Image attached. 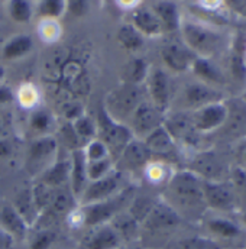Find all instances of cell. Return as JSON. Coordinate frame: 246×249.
I'll return each mask as SVG.
<instances>
[{
	"instance_id": "6da1fadb",
	"label": "cell",
	"mask_w": 246,
	"mask_h": 249,
	"mask_svg": "<svg viewBox=\"0 0 246 249\" xmlns=\"http://www.w3.org/2000/svg\"><path fill=\"white\" fill-rule=\"evenodd\" d=\"M203 180L188 170L173 173L165 184V201L174 207L184 210H197L206 207L203 197Z\"/></svg>"
},
{
	"instance_id": "7a4b0ae2",
	"label": "cell",
	"mask_w": 246,
	"mask_h": 249,
	"mask_svg": "<svg viewBox=\"0 0 246 249\" xmlns=\"http://www.w3.org/2000/svg\"><path fill=\"white\" fill-rule=\"evenodd\" d=\"M180 32L181 41L200 58L210 60L223 45V35L198 19H181Z\"/></svg>"
},
{
	"instance_id": "3957f363",
	"label": "cell",
	"mask_w": 246,
	"mask_h": 249,
	"mask_svg": "<svg viewBox=\"0 0 246 249\" xmlns=\"http://www.w3.org/2000/svg\"><path fill=\"white\" fill-rule=\"evenodd\" d=\"M133 197H135L133 188L124 187L116 196L107 200L80 206L78 209L81 213L83 226L97 228V226L110 223L119 213H122L124 209H127Z\"/></svg>"
},
{
	"instance_id": "277c9868",
	"label": "cell",
	"mask_w": 246,
	"mask_h": 249,
	"mask_svg": "<svg viewBox=\"0 0 246 249\" xmlns=\"http://www.w3.org/2000/svg\"><path fill=\"white\" fill-rule=\"evenodd\" d=\"M96 138L100 139L109 149L110 158L118 161L124 148L135 139L129 126L115 121L102 105L96 113Z\"/></svg>"
},
{
	"instance_id": "5b68a950",
	"label": "cell",
	"mask_w": 246,
	"mask_h": 249,
	"mask_svg": "<svg viewBox=\"0 0 246 249\" xmlns=\"http://www.w3.org/2000/svg\"><path fill=\"white\" fill-rule=\"evenodd\" d=\"M142 102H145V99L141 86L123 83L121 87L110 91V94L106 97V105L103 106L115 121L126 124Z\"/></svg>"
},
{
	"instance_id": "8992f818",
	"label": "cell",
	"mask_w": 246,
	"mask_h": 249,
	"mask_svg": "<svg viewBox=\"0 0 246 249\" xmlns=\"http://www.w3.org/2000/svg\"><path fill=\"white\" fill-rule=\"evenodd\" d=\"M165 113L158 110L149 100L142 102L127 121V126L135 139H145L155 129L162 126Z\"/></svg>"
},
{
	"instance_id": "52a82bcc",
	"label": "cell",
	"mask_w": 246,
	"mask_h": 249,
	"mask_svg": "<svg viewBox=\"0 0 246 249\" xmlns=\"http://www.w3.org/2000/svg\"><path fill=\"white\" fill-rule=\"evenodd\" d=\"M58 146H60L58 139L50 135L35 139L29 146L28 157H26V165L29 171L44 173L48 167H51V164L57 160L60 154Z\"/></svg>"
},
{
	"instance_id": "ba28073f",
	"label": "cell",
	"mask_w": 246,
	"mask_h": 249,
	"mask_svg": "<svg viewBox=\"0 0 246 249\" xmlns=\"http://www.w3.org/2000/svg\"><path fill=\"white\" fill-rule=\"evenodd\" d=\"M149 102L162 113L167 115L171 102V81L165 70L155 67L149 70V74L145 81Z\"/></svg>"
},
{
	"instance_id": "9c48e42d",
	"label": "cell",
	"mask_w": 246,
	"mask_h": 249,
	"mask_svg": "<svg viewBox=\"0 0 246 249\" xmlns=\"http://www.w3.org/2000/svg\"><path fill=\"white\" fill-rule=\"evenodd\" d=\"M121 186H122V173L113 170L109 176L96 181H90L84 188L83 194L80 196L78 203L80 206H84V204L107 200L116 196L122 190Z\"/></svg>"
},
{
	"instance_id": "30bf717a",
	"label": "cell",
	"mask_w": 246,
	"mask_h": 249,
	"mask_svg": "<svg viewBox=\"0 0 246 249\" xmlns=\"http://www.w3.org/2000/svg\"><path fill=\"white\" fill-rule=\"evenodd\" d=\"M161 58L170 71H173L176 74H183L185 71L191 70L197 55L185 45L183 41L173 39L162 45Z\"/></svg>"
},
{
	"instance_id": "8fae6325",
	"label": "cell",
	"mask_w": 246,
	"mask_h": 249,
	"mask_svg": "<svg viewBox=\"0 0 246 249\" xmlns=\"http://www.w3.org/2000/svg\"><path fill=\"white\" fill-rule=\"evenodd\" d=\"M203 197L206 207L219 210V212H230L236 207V197L233 188L225 181H204L203 180Z\"/></svg>"
},
{
	"instance_id": "7c38bea8",
	"label": "cell",
	"mask_w": 246,
	"mask_h": 249,
	"mask_svg": "<svg viewBox=\"0 0 246 249\" xmlns=\"http://www.w3.org/2000/svg\"><path fill=\"white\" fill-rule=\"evenodd\" d=\"M193 124L198 133H209L220 127L229 119V107L225 102L207 105L191 113Z\"/></svg>"
},
{
	"instance_id": "4fadbf2b",
	"label": "cell",
	"mask_w": 246,
	"mask_h": 249,
	"mask_svg": "<svg viewBox=\"0 0 246 249\" xmlns=\"http://www.w3.org/2000/svg\"><path fill=\"white\" fill-rule=\"evenodd\" d=\"M181 222V214L171 207L165 200H157L151 213L142 223V228L149 231H165L176 228Z\"/></svg>"
},
{
	"instance_id": "5bb4252c",
	"label": "cell",
	"mask_w": 246,
	"mask_h": 249,
	"mask_svg": "<svg viewBox=\"0 0 246 249\" xmlns=\"http://www.w3.org/2000/svg\"><path fill=\"white\" fill-rule=\"evenodd\" d=\"M162 126L167 129V132L171 135L176 143L184 142L187 145H191L194 143V139L198 133L193 124L191 113L187 112H176L173 115H165Z\"/></svg>"
},
{
	"instance_id": "9a60e30c",
	"label": "cell",
	"mask_w": 246,
	"mask_h": 249,
	"mask_svg": "<svg viewBox=\"0 0 246 249\" xmlns=\"http://www.w3.org/2000/svg\"><path fill=\"white\" fill-rule=\"evenodd\" d=\"M142 141L152 154L154 160H159L168 164L177 152V143L164 126H159Z\"/></svg>"
},
{
	"instance_id": "2e32d148",
	"label": "cell",
	"mask_w": 246,
	"mask_h": 249,
	"mask_svg": "<svg viewBox=\"0 0 246 249\" xmlns=\"http://www.w3.org/2000/svg\"><path fill=\"white\" fill-rule=\"evenodd\" d=\"M188 171L194 173L197 177H200L204 181H222L223 164L216 154L210 151H204L197 154L191 160Z\"/></svg>"
},
{
	"instance_id": "e0dca14e",
	"label": "cell",
	"mask_w": 246,
	"mask_h": 249,
	"mask_svg": "<svg viewBox=\"0 0 246 249\" xmlns=\"http://www.w3.org/2000/svg\"><path fill=\"white\" fill-rule=\"evenodd\" d=\"M130 25L143 38H158L164 35L162 25L151 6H143L142 3L130 12Z\"/></svg>"
},
{
	"instance_id": "ac0fdd59",
	"label": "cell",
	"mask_w": 246,
	"mask_h": 249,
	"mask_svg": "<svg viewBox=\"0 0 246 249\" xmlns=\"http://www.w3.org/2000/svg\"><path fill=\"white\" fill-rule=\"evenodd\" d=\"M184 100L187 106L190 109H193V112H194L207 105L225 102V97H223L222 91H219L217 89L198 81V83H191L185 87Z\"/></svg>"
},
{
	"instance_id": "d6986e66",
	"label": "cell",
	"mask_w": 246,
	"mask_h": 249,
	"mask_svg": "<svg viewBox=\"0 0 246 249\" xmlns=\"http://www.w3.org/2000/svg\"><path fill=\"white\" fill-rule=\"evenodd\" d=\"M154 160L152 154L141 139H133L118 158V162L127 171H139L145 170V167Z\"/></svg>"
},
{
	"instance_id": "ffe728a7",
	"label": "cell",
	"mask_w": 246,
	"mask_h": 249,
	"mask_svg": "<svg viewBox=\"0 0 246 249\" xmlns=\"http://www.w3.org/2000/svg\"><path fill=\"white\" fill-rule=\"evenodd\" d=\"M94 231L83 241V249H119L122 239L110 223L93 228Z\"/></svg>"
},
{
	"instance_id": "44dd1931",
	"label": "cell",
	"mask_w": 246,
	"mask_h": 249,
	"mask_svg": "<svg viewBox=\"0 0 246 249\" xmlns=\"http://www.w3.org/2000/svg\"><path fill=\"white\" fill-rule=\"evenodd\" d=\"M70 173H71V157L58 154L57 160L51 164V167H48L42 173L39 183L45 184L50 188L65 187L70 183Z\"/></svg>"
},
{
	"instance_id": "7402d4cb",
	"label": "cell",
	"mask_w": 246,
	"mask_h": 249,
	"mask_svg": "<svg viewBox=\"0 0 246 249\" xmlns=\"http://www.w3.org/2000/svg\"><path fill=\"white\" fill-rule=\"evenodd\" d=\"M0 228L19 241L25 239L29 231V226L20 217L18 210L7 201L0 203Z\"/></svg>"
},
{
	"instance_id": "603a6c76",
	"label": "cell",
	"mask_w": 246,
	"mask_h": 249,
	"mask_svg": "<svg viewBox=\"0 0 246 249\" xmlns=\"http://www.w3.org/2000/svg\"><path fill=\"white\" fill-rule=\"evenodd\" d=\"M71 157V173H70V190L74 194V197L80 198V196L83 194L84 188L88 184L87 180V161L84 158L83 149H77L72 151L70 154Z\"/></svg>"
},
{
	"instance_id": "cb8c5ba5",
	"label": "cell",
	"mask_w": 246,
	"mask_h": 249,
	"mask_svg": "<svg viewBox=\"0 0 246 249\" xmlns=\"http://www.w3.org/2000/svg\"><path fill=\"white\" fill-rule=\"evenodd\" d=\"M151 9L154 10V13L157 15V18L159 19L164 34H173L180 31L181 26V15H180V9L177 6V3L174 1H154L151 4Z\"/></svg>"
},
{
	"instance_id": "d4e9b609",
	"label": "cell",
	"mask_w": 246,
	"mask_h": 249,
	"mask_svg": "<svg viewBox=\"0 0 246 249\" xmlns=\"http://www.w3.org/2000/svg\"><path fill=\"white\" fill-rule=\"evenodd\" d=\"M230 71L232 75L239 80H246V34H238L230 48Z\"/></svg>"
},
{
	"instance_id": "484cf974",
	"label": "cell",
	"mask_w": 246,
	"mask_h": 249,
	"mask_svg": "<svg viewBox=\"0 0 246 249\" xmlns=\"http://www.w3.org/2000/svg\"><path fill=\"white\" fill-rule=\"evenodd\" d=\"M12 204L29 228L34 226L39 220L41 212H39L38 206L35 204V200H34L31 190H28V191L25 190V191L19 193L16 200Z\"/></svg>"
},
{
	"instance_id": "4316f807",
	"label": "cell",
	"mask_w": 246,
	"mask_h": 249,
	"mask_svg": "<svg viewBox=\"0 0 246 249\" xmlns=\"http://www.w3.org/2000/svg\"><path fill=\"white\" fill-rule=\"evenodd\" d=\"M191 71L200 78L201 83L209 84L211 87H214L216 84H223L225 83L223 72L219 70V67H216L213 62L207 60V58L197 57L194 64H193V67H191Z\"/></svg>"
},
{
	"instance_id": "83f0119b",
	"label": "cell",
	"mask_w": 246,
	"mask_h": 249,
	"mask_svg": "<svg viewBox=\"0 0 246 249\" xmlns=\"http://www.w3.org/2000/svg\"><path fill=\"white\" fill-rule=\"evenodd\" d=\"M32 48H34V41L29 35H18L4 44L1 54L6 60H19L26 54H29Z\"/></svg>"
},
{
	"instance_id": "f1b7e54d",
	"label": "cell",
	"mask_w": 246,
	"mask_h": 249,
	"mask_svg": "<svg viewBox=\"0 0 246 249\" xmlns=\"http://www.w3.org/2000/svg\"><path fill=\"white\" fill-rule=\"evenodd\" d=\"M110 225L113 226V229L118 232V235L121 236L122 242H129L133 241L138 236V232L141 229V225L127 213V210H123L122 213H119L112 222Z\"/></svg>"
},
{
	"instance_id": "f546056e",
	"label": "cell",
	"mask_w": 246,
	"mask_h": 249,
	"mask_svg": "<svg viewBox=\"0 0 246 249\" xmlns=\"http://www.w3.org/2000/svg\"><path fill=\"white\" fill-rule=\"evenodd\" d=\"M116 39L123 48L126 51H129V53L141 51L143 48V44H145V38L130 23H124L118 29Z\"/></svg>"
},
{
	"instance_id": "4dcf8cb0",
	"label": "cell",
	"mask_w": 246,
	"mask_h": 249,
	"mask_svg": "<svg viewBox=\"0 0 246 249\" xmlns=\"http://www.w3.org/2000/svg\"><path fill=\"white\" fill-rule=\"evenodd\" d=\"M149 70H151L149 64L143 58H133L124 67V81L123 83L133 84V86H142L146 81Z\"/></svg>"
},
{
	"instance_id": "1f68e13d",
	"label": "cell",
	"mask_w": 246,
	"mask_h": 249,
	"mask_svg": "<svg viewBox=\"0 0 246 249\" xmlns=\"http://www.w3.org/2000/svg\"><path fill=\"white\" fill-rule=\"evenodd\" d=\"M155 203H157V200H152L149 196H135L126 210L142 228V223L151 213Z\"/></svg>"
},
{
	"instance_id": "d6a6232c",
	"label": "cell",
	"mask_w": 246,
	"mask_h": 249,
	"mask_svg": "<svg viewBox=\"0 0 246 249\" xmlns=\"http://www.w3.org/2000/svg\"><path fill=\"white\" fill-rule=\"evenodd\" d=\"M145 176L152 184H167L168 180L171 178L173 173L170 171V167L167 162L159 161V160H152L146 167H145Z\"/></svg>"
},
{
	"instance_id": "836d02e7",
	"label": "cell",
	"mask_w": 246,
	"mask_h": 249,
	"mask_svg": "<svg viewBox=\"0 0 246 249\" xmlns=\"http://www.w3.org/2000/svg\"><path fill=\"white\" fill-rule=\"evenodd\" d=\"M207 228L210 232H213L214 235L220 236V238H226V239H232V238H236L239 236L241 233V229L236 223H233L232 220L229 219H225V217H214V219H210L207 222Z\"/></svg>"
},
{
	"instance_id": "e575fe53",
	"label": "cell",
	"mask_w": 246,
	"mask_h": 249,
	"mask_svg": "<svg viewBox=\"0 0 246 249\" xmlns=\"http://www.w3.org/2000/svg\"><path fill=\"white\" fill-rule=\"evenodd\" d=\"M35 12L41 16V19L58 20V18L67 12V6L62 0H42L35 4Z\"/></svg>"
},
{
	"instance_id": "d590c367",
	"label": "cell",
	"mask_w": 246,
	"mask_h": 249,
	"mask_svg": "<svg viewBox=\"0 0 246 249\" xmlns=\"http://www.w3.org/2000/svg\"><path fill=\"white\" fill-rule=\"evenodd\" d=\"M35 7L26 0H13L9 3V15L18 23H26L32 19Z\"/></svg>"
},
{
	"instance_id": "8d00e7d4",
	"label": "cell",
	"mask_w": 246,
	"mask_h": 249,
	"mask_svg": "<svg viewBox=\"0 0 246 249\" xmlns=\"http://www.w3.org/2000/svg\"><path fill=\"white\" fill-rule=\"evenodd\" d=\"M72 127L75 130V133L78 135L80 141L83 142V145H86L87 142L93 141L96 138V121L94 118L88 116L87 113L83 115L80 119H77Z\"/></svg>"
},
{
	"instance_id": "74e56055",
	"label": "cell",
	"mask_w": 246,
	"mask_h": 249,
	"mask_svg": "<svg viewBox=\"0 0 246 249\" xmlns=\"http://www.w3.org/2000/svg\"><path fill=\"white\" fill-rule=\"evenodd\" d=\"M113 170H115V161L110 157L100 160V161L87 162V180H88V183L100 180V178L109 176Z\"/></svg>"
},
{
	"instance_id": "f35d334b",
	"label": "cell",
	"mask_w": 246,
	"mask_h": 249,
	"mask_svg": "<svg viewBox=\"0 0 246 249\" xmlns=\"http://www.w3.org/2000/svg\"><path fill=\"white\" fill-rule=\"evenodd\" d=\"M83 154L87 162H94V161H100V160L110 157L107 146L97 138H94L93 141L87 142L83 146Z\"/></svg>"
},
{
	"instance_id": "ab89813d",
	"label": "cell",
	"mask_w": 246,
	"mask_h": 249,
	"mask_svg": "<svg viewBox=\"0 0 246 249\" xmlns=\"http://www.w3.org/2000/svg\"><path fill=\"white\" fill-rule=\"evenodd\" d=\"M38 34L45 42H55L60 39L62 34V28L58 20L55 19H41L38 25Z\"/></svg>"
},
{
	"instance_id": "60d3db41",
	"label": "cell",
	"mask_w": 246,
	"mask_h": 249,
	"mask_svg": "<svg viewBox=\"0 0 246 249\" xmlns=\"http://www.w3.org/2000/svg\"><path fill=\"white\" fill-rule=\"evenodd\" d=\"M15 99L19 102L20 106H23L26 109H31V107H35L38 105L39 93L32 84H25L18 90V93L15 94Z\"/></svg>"
},
{
	"instance_id": "b9f144b4",
	"label": "cell",
	"mask_w": 246,
	"mask_h": 249,
	"mask_svg": "<svg viewBox=\"0 0 246 249\" xmlns=\"http://www.w3.org/2000/svg\"><path fill=\"white\" fill-rule=\"evenodd\" d=\"M60 135H61V143L71 152L77 151V149H83V142L80 141L78 135L75 133L72 124L67 122L64 124V127H61V130H60Z\"/></svg>"
},
{
	"instance_id": "7bdbcfd3",
	"label": "cell",
	"mask_w": 246,
	"mask_h": 249,
	"mask_svg": "<svg viewBox=\"0 0 246 249\" xmlns=\"http://www.w3.org/2000/svg\"><path fill=\"white\" fill-rule=\"evenodd\" d=\"M55 241V233L50 229L39 231L31 241V249H50Z\"/></svg>"
},
{
	"instance_id": "ee69618b",
	"label": "cell",
	"mask_w": 246,
	"mask_h": 249,
	"mask_svg": "<svg viewBox=\"0 0 246 249\" xmlns=\"http://www.w3.org/2000/svg\"><path fill=\"white\" fill-rule=\"evenodd\" d=\"M51 126V115L45 110H36L31 116V127L36 132H45Z\"/></svg>"
},
{
	"instance_id": "f6af8a7d",
	"label": "cell",
	"mask_w": 246,
	"mask_h": 249,
	"mask_svg": "<svg viewBox=\"0 0 246 249\" xmlns=\"http://www.w3.org/2000/svg\"><path fill=\"white\" fill-rule=\"evenodd\" d=\"M83 115H86L84 107H83L81 105H78V103H71V105H68V106L64 109V116H65V119H67L68 124H74V122H75L77 119H80Z\"/></svg>"
},
{
	"instance_id": "bcb514c9",
	"label": "cell",
	"mask_w": 246,
	"mask_h": 249,
	"mask_svg": "<svg viewBox=\"0 0 246 249\" xmlns=\"http://www.w3.org/2000/svg\"><path fill=\"white\" fill-rule=\"evenodd\" d=\"M67 12H70L72 16H84L88 10V3L83 0H72V1H65Z\"/></svg>"
},
{
	"instance_id": "7dc6e473",
	"label": "cell",
	"mask_w": 246,
	"mask_h": 249,
	"mask_svg": "<svg viewBox=\"0 0 246 249\" xmlns=\"http://www.w3.org/2000/svg\"><path fill=\"white\" fill-rule=\"evenodd\" d=\"M232 183L236 188H239L242 193L246 194V168L236 167L232 170Z\"/></svg>"
},
{
	"instance_id": "c3c4849f",
	"label": "cell",
	"mask_w": 246,
	"mask_h": 249,
	"mask_svg": "<svg viewBox=\"0 0 246 249\" xmlns=\"http://www.w3.org/2000/svg\"><path fill=\"white\" fill-rule=\"evenodd\" d=\"M226 6L229 7V10L235 15H239L246 19V0H235V1H228Z\"/></svg>"
},
{
	"instance_id": "681fc988",
	"label": "cell",
	"mask_w": 246,
	"mask_h": 249,
	"mask_svg": "<svg viewBox=\"0 0 246 249\" xmlns=\"http://www.w3.org/2000/svg\"><path fill=\"white\" fill-rule=\"evenodd\" d=\"M15 100V91L4 86V84H0V105H7V103H12Z\"/></svg>"
},
{
	"instance_id": "f907efd6",
	"label": "cell",
	"mask_w": 246,
	"mask_h": 249,
	"mask_svg": "<svg viewBox=\"0 0 246 249\" xmlns=\"http://www.w3.org/2000/svg\"><path fill=\"white\" fill-rule=\"evenodd\" d=\"M16 239L0 228V249H13Z\"/></svg>"
},
{
	"instance_id": "816d5d0a",
	"label": "cell",
	"mask_w": 246,
	"mask_h": 249,
	"mask_svg": "<svg viewBox=\"0 0 246 249\" xmlns=\"http://www.w3.org/2000/svg\"><path fill=\"white\" fill-rule=\"evenodd\" d=\"M7 154H9V148L3 141H0V155H7Z\"/></svg>"
},
{
	"instance_id": "f5cc1de1",
	"label": "cell",
	"mask_w": 246,
	"mask_h": 249,
	"mask_svg": "<svg viewBox=\"0 0 246 249\" xmlns=\"http://www.w3.org/2000/svg\"><path fill=\"white\" fill-rule=\"evenodd\" d=\"M4 75H6V70H4V68H3V67L0 65V81H1L3 78H4Z\"/></svg>"
},
{
	"instance_id": "db71d44e",
	"label": "cell",
	"mask_w": 246,
	"mask_h": 249,
	"mask_svg": "<svg viewBox=\"0 0 246 249\" xmlns=\"http://www.w3.org/2000/svg\"><path fill=\"white\" fill-rule=\"evenodd\" d=\"M119 249H145V248H142V247H121Z\"/></svg>"
},
{
	"instance_id": "11a10c76",
	"label": "cell",
	"mask_w": 246,
	"mask_h": 249,
	"mask_svg": "<svg viewBox=\"0 0 246 249\" xmlns=\"http://www.w3.org/2000/svg\"><path fill=\"white\" fill-rule=\"evenodd\" d=\"M3 135V127H1V124H0V136Z\"/></svg>"
},
{
	"instance_id": "9f6ffc18",
	"label": "cell",
	"mask_w": 246,
	"mask_h": 249,
	"mask_svg": "<svg viewBox=\"0 0 246 249\" xmlns=\"http://www.w3.org/2000/svg\"><path fill=\"white\" fill-rule=\"evenodd\" d=\"M244 223H245V225H246V212H245V213H244Z\"/></svg>"
},
{
	"instance_id": "6f0895ef",
	"label": "cell",
	"mask_w": 246,
	"mask_h": 249,
	"mask_svg": "<svg viewBox=\"0 0 246 249\" xmlns=\"http://www.w3.org/2000/svg\"><path fill=\"white\" fill-rule=\"evenodd\" d=\"M244 99H245V102H246V90H245V94H244Z\"/></svg>"
},
{
	"instance_id": "680465c9",
	"label": "cell",
	"mask_w": 246,
	"mask_h": 249,
	"mask_svg": "<svg viewBox=\"0 0 246 249\" xmlns=\"http://www.w3.org/2000/svg\"><path fill=\"white\" fill-rule=\"evenodd\" d=\"M245 160H246V151H245Z\"/></svg>"
}]
</instances>
